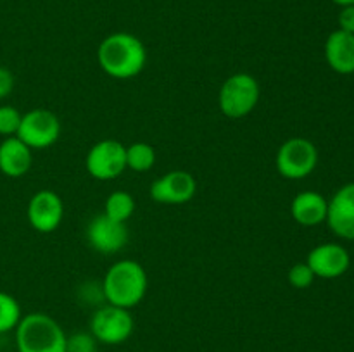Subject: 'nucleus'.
I'll return each instance as SVG.
<instances>
[{
  "instance_id": "obj_1",
  "label": "nucleus",
  "mask_w": 354,
  "mask_h": 352,
  "mask_svg": "<svg viewBox=\"0 0 354 352\" xmlns=\"http://www.w3.org/2000/svg\"><path fill=\"white\" fill-rule=\"evenodd\" d=\"M97 59L104 72L116 79H130L145 68L147 50L135 35L120 31L100 41Z\"/></svg>"
},
{
  "instance_id": "obj_2",
  "label": "nucleus",
  "mask_w": 354,
  "mask_h": 352,
  "mask_svg": "<svg viewBox=\"0 0 354 352\" xmlns=\"http://www.w3.org/2000/svg\"><path fill=\"white\" fill-rule=\"evenodd\" d=\"M149 289V278L142 264L131 259L118 261L107 269L102 290L107 302L130 309L142 302Z\"/></svg>"
},
{
  "instance_id": "obj_3",
  "label": "nucleus",
  "mask_w": 354,
  "mask_h": 352,
  "mask_svg": "<svg viewBox=\"0 0 354 352\" xmlns=\"http://www.w3.org/2000/svg\"><path fill=\"white\" fill-rule=\"evenodd\" d=\"M66 333L45 313H30L16 326L17 352H66Z\"/></svg>"
},
{
  "instance_id": "obj_4",
  "label": "nucleus",
  "mask_w": 354,
  "mask_h": 352,
  "mask_svg": "<svg viewBox=\"0 0 354 352\" xmlns=\"http://www.w3.org/2000/svg\"><path fill=\"white\" fill-rule=\"evenodd\" d=\"M259 83L248 72L230 76L223 83L218 95L220 110L230 119H241L251 114L259 102Z\"/></svg>"
},
{
  "instance_id": "obj_5",
  "label": "nucleus",
  "mask_w": 354,
  "mask_h": 352,
  "mask_svg": "<svg viewBox=\"0 0 354 352\" xmlns=\"http://www.w3.org/2000/svg\"><path fill=\"white\" fill-rule=\"evenodd\" d=\"M318 150L308 138L294 137L283 141L277 152V171L287 179H303L315 171Z\"/></svg>"
},
{
  "instance_id": "obj_6",
  "label": "nucleus",
  "mask_w": 354,
  "mask_h": 352,
  "mask_svg": "<svg viewBox=\"0 0 354 352\" xmlns=\"http://www.w3.org/2000/svg\"><path fill=\"white\" fill-rule=\"evenodd\" d=\"M133 328L135 320L130 314V309L113 306V304L97 309L90 320V333L95 337L97 342L107 345L127 342L133 333Z\"/></svg>"
},
{
  "instance_id": "obj_7",
  "label": "nucleus",
  "mask_w": 354,
  "mask_h": 352,
  "mask_svg": "<svg viewBox=\"0 0 354 352\" xmlns=\"http://www.w3.org/2000/svg\"><path fill=\"white\" fill-rule=\"evenodd\" d=\"M61 135V121L52 110L33 109L23 114L16 137L30 148H47L57 141Z\"/></svg>"
},
{
  "instance_id": "obj_8",
  "label": "nucleus",
  "mask_w": 354,
  "mask_h": 352,
  "mask_svg": "<svg viewBox=\"0 0 354 352\" xmlns=\"http://www.w3.org/2000/svg\"><path fill=\"white\" fill-rule=\"evenodd\" d=\"M86 171L92 178L107 182L127 169V147L118 140L97 141L86 154Z\"/></svg>"
},
{
  "instance_id": "obj_9",
  "label": "nucleus",
  "mask_w": 354,
  "mask_h": 352,
  "mask_svg": "<svg viewBox=\"0 0 354 352\" xmlns=\"http://www.w3.org/2000/svg\"><path fill=\"white\" fill-rule=\"evenodd\" d=\"M64 217L62 199L52 190H40L28 204V221L38 233H52Z\"/></svg>"
},
{
  "instance_id": "obj_10",
  "label": "nucleus",
  "mask_w": 354,
  "mask_h": 352,
  "mask_svg": "<svg viewBox=\"0 0 354 352\" xmlns=\"http://www.w3.org/2000/svg\"><path fill=\"white\" fill-rule=\"evenodd\" d=\"M197 183L190 173L169 171L151 185V197L154 202L166 206L185 204L196 195Z\"/></svg>"
},
{
  "instance_id": "obj_11",
  "label": "nucleus",
  "mask_w": 354,
  "mask_h": 352,
  "mask_svg": "<svg viewBox=\"0 0 354 352\" xmlns=\"http://www.w3.org/2000/svg\"><path fill=\"white\" fill-rule=\"evenodd\" d=\"M86 238L100 254H116L127 245L128 230L124 223H118L106 214H99L88 223Z\"/></svg>"
},
{
  "instance_id": "obj_12",
  "label": "nucleus",
  "mask_w": 354,
  "mask_h": 352,
  "mask_svg": "<svg viewBox=\"0 0 354 352\" xmlns=\"http://www.w3.org/2000/svg\"><path fill=\"white\" fill-rule=\"evenodd\" d=\"M306 262L315 276L334 280L348 271L349 264H351V255H349L348 248L339 244H322L308 254Z\"/></svg>"
},
{
  "instance_id": "obj_13",
  "label": "nucleus",
  "mask_w": 354,
  "mask_h": 352,
  "mask_svg": "<svg viewBox=\"0 0 354 352\" xmlns=\"http://www.w3.org/2000/svg\"><path fill=\"white\" fill-rule=\"evenodd\" d=\"M325 221L337 237L354 240V182L341 186L328 200Z\"/></svg>"
},
{
  "instance_id": "obj_14",
  "label": "nucleus",
  "mask_w": 354,
  "mask_h": 352,
  "mask_svg": "<svg viewBox=\"0 0 354 352\" xmlns=\"http://www.w3.org/2000/svg\"><path fill=\"white\" fill-rule=\"evenodd\" d=\"M325 59L339 75L354 72V35L348 31H332L325 41Z\"/></svg>"
},
{
  "instance_id": "obj_15",
  "label": "nucleus",
  "mask_w": 354,
  "mask_h": 352,
  "mask_svg": "<svg viewBox=\"0 0 354 352\" xmlns=\"http://www.w3.org/2000/svg\"><path fill=\"white\" fill-rule=\"evenodd\" d=\"M33 162L31 148L17 137H7L0 144V171L9 178L26 175Z\"/></svg>"
},
{
  "instance_id": "obj_16",
  "label": "nucleus",
  "mask_w": 354,
  "mask_h": 352,
  "mask_svg": "<svg viewBox=\"0 0 354 352\" xmlns=\"http://www.w3.org/2000/svg\"><path fill=\"white\" fill-rule=\"evenodd\" d=\"M328 200L322 193L308 190L294 197L290 204V213L296 223L303 226H317L327 219Z\"/></svg>"
},
{
  "instance_id": "obj_17",
  "label": "nucleus",
  "mask_w": 354,
  "mask_h": 352,
  "mask_svg": "<svg viewBox=\"0 0 354 352\" xmlns=\"http://www.w3.org/2000/svg\"><path fill=\"white\" fill-rule=\"evenodd\" d=\"M135 213V199L131 193L123 192V190H118L113 192L106 200V214L111 219L118 221V223H127L131 217V214Z\"/></svg>"
},
{
  "instance_id": "obj_18",
  "label": "nucleus",
  "mask_w": 354,
  "mask_h": 352,
  "mask_svg": "<svg viewBox=\"0 0 354 352\" xmlns=\"http://www.w3.org/2000/svg\"><path fill=\"white\" fill-rule=\"evenodd\" d=\"M156 162V152L145 141H137L127 147V168L137 173L149 171Z\"/></svg>"
},
{
  "instance_id": "obj_19",
  "label": "nucleus",
  "mask_w": 354,
  "mask_h": 352,
  "mask_svg": "<svg viewBox=\"0 0 354 352\" xmlns=\"http://www.w3.org/2000/svg\"><path fill=\"white\" fill-rule=\"evenodd\" d=\"M21 306L10 293L0 292V333H7L10 330H16L19 324Z\"/></svg>"
},
{
  "instance_id": "obj_20",
  "label": "nucleus",
  "mask_w": 354,
  "mask_h": 352,
  "mask_svg": "<svg viewBox=\"0 0 354 352\" xmlns=\"http://www.w3.org/2000/svg\"><path fill=\"white\" fill-rule=\"evenodd\" d=\"M21 117L23 114L12 106H2L0 107V135L2 137H16L17 130H19Z\"/></svg>"
},
{
  "instance_id": "obj_21",
  "label": "nucleus",
  "mask_w": 354,
  "mask_h": 352,
  "mask_svg": "<svg viewBox=\"0 0 354 352\" xmlns=\"http://www.w3.org/2000/svg\"><path fill=\"white\" fill-rule=\"evenodd\" d=\"M66 352H97V340L92 333L80 331L66 338Z\"/></svg>"
},
{
  "instance_id": "obj_22",
  "label": "nucleus",
  "mask_w": 354,
  "mask_h": 352,
  "mask_svg": "<svg viewBox=\"0 0 354 352\" xmlns=\"http://www.w3.org/2000/svg\"><path fill=\"white\" fill-rule=\"evenodd\" d=\"M315 273L311 271V268L308 266V262H297L292 268L289 269V283L294 289H308L311 286V283L315 282Z\"/></svg>"
},
{
  "instance_id": "obj_23",
  "label": "nucleus",
  "mask_w": 354,
  "mask_h": 352,
  "mask_svg": "<svg viewBox=\"0 0 354 352\" xmlns=\"http://www.w3.org/2000/svg\"><path fill=\"white\" fill-rule=\"evenodd\" d=\"M339 30L354 35V6L342 7L339 12Z\"/></svg>"
},
{
  "instance_id": "obj_24",
  "label": "nucleus",
  "mask_w": 354,
  "mask_h": 352,
  "mask_svg": "<svg viewBox=\"0 0 354 352\" xmlns=\"http://www.w3.org/2000/svg\"><path fill=\"white\" fill-rule=\"evenodd\" d=\"M14 88V75L7 68L0 66V100L10 95Z\"/></svg>"
},
{
  "instance_id": "obj_25",
  "label": "nucleus",
  "mask_w": 354,
  "mask_h": 352,
  "mask_svg": "<svg viewBox=\"0 0 354 352\" xmlns=\"http://www.w3.org/2000/svg\"><path fill=\"white\" fill-rule=\"evenodd\" d=\"M334 3H337V6L341 7H346V6H354V0H332Z\"/></svg>"
}]
</instances>
